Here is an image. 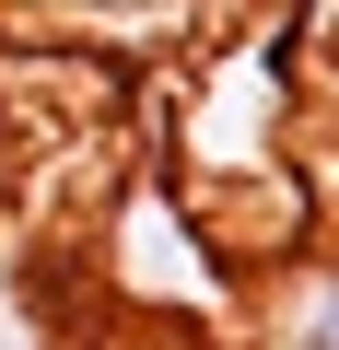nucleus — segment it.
<instances>
[{
    "instance_id": "obj_1",
    "label": "nucleus",
    "mask_w": 339,
    "mask_h": 350,
    "mask_svg": "<svg viewBox=\"0 0 339 350\" xmlns=\"http://www.w3.org/2000/svg\"><path fill=\"white\" fill-rule=\"evenodd\" d=\"M281 350H339V269H316V280L281 304Z\"/></svg>"
}]
</instances>
